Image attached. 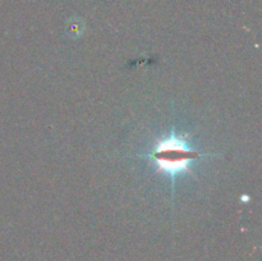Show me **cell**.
I'll list each match as a JSON object with an SVG mask.
<instances>
[{
    "label": "cell",
    "mask_w": 262,
    "mask_h": 261,
    "mask_svg": "<svg viewBox=\"0 0 262 261\" xmlns=\"http://www.w3.org/2000/svg\"><path fill=\"white\" fill-rule=\"evenodd\" d=\"M199 154L187 146L182 138L170 137L159 142L151 158L155 159V163L159 168L169 174L179 173L188 168L189 163L193 160Z\"/></svg>",
    "instance_id": "cell-1"
}]
</instances>
